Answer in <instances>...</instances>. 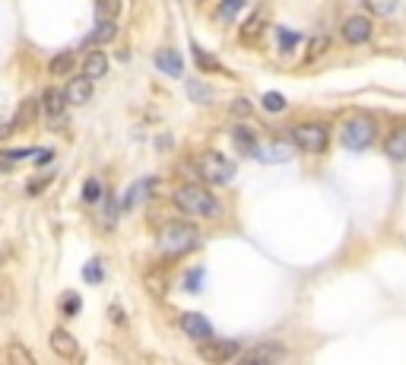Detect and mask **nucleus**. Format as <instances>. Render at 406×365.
Returning a JSON list of instances; mask_svg holds the SVG:
<instances>
[{"mask_svg": "<svg viewBox=\"0 0 406 365\" xmlns=\"http://www.w3.org/2000/svg\"><path fill=\"white\" fill-rule=\"evenodd\" d=\"M194 248H200L197 225L181 223V219H172V223L162 225V232H159V251L166 258H184Z\"/></svg>", "mask_w": 406, "mask_h": 365, "instance_id": "obj_1", "label": "nucleus"}, {"mask_svg": "<svg viewBox=\"0 0 406 365\" xmlns=\"http://www.w3.org/2000/svg\"><path fill=\"white\" fill-rule=\"evenodd\" d=\"M174 203L181 213H191V216H203V219H216L223 216V203L213 197V194L203 188V184H181L174 191Z\"/></svg>", "mask_w": 406, "mask_h": 365, "instance_id": "obj_2", "label": "nucleus"}, {"mask_svg": "<svg viewBox=\"0 0 406 365\" xmlns=\"http://www.w3.org/2000/svg\"><path fill=\"white\" fill-rule=\"evenodd\" d=\"M292 146H299L302 153H324L327 150V143H330V131L317 121H305V124H295L292 127Z\"/></svg>", "mask_w": 406, "mask_h": 365, "instance_id": "obj_3", "label": "nucleus"}, {"mask_svg": "<svg viewBox=\"0 0 406 365\" xmlns=\"http://www.w3.org/2000/svg\"><path fill=\"white\" fill-rule=\"evenodd\" d=\"M340 140H343L346 150H356V153L359 150H368L372 140H374V121H372V118H365V115L346 121V127H343V133H340Z\"/></svg>", "mask_w": 406, "mask_h": 365, "instance_id": "obj_4", "label": "nucleus"}, {"mask_svg": "<svg viewBox=\"0 0 406 365\" xmlns=\"http://www.w3.org/2000/svg\"><path fill=\"white\" fill-rule=\"evenodd\" d=\"M200 175H203V181H210V184H225L235 178V162H229L223 153H203V159H200Z\"/></svg>", "mask_w": 406, "mask_h": 365, "instance_id": "obj_5", "label": "nucleus"}, {"mask_svg": "<svg viewBox=\"0 0 406 365\" xmlns=\"http://www.w3.org/2000/svg\"><path fill=\"white\" fill-rule=\"evenodd\" d=\"M197 353H200V359L203 362H213V365H223V362H232V359H238L241 356V346L235 340H200V346H197Z\"/></svg>", "mask_w": 406, "mask_h": 365, "instance_id": "obj_6", "label": "nucleus"}, {"mask_svg": "<svg viewBox=\"0 0 406 365\" xmlns=\"http://www.w3.org/2000/svg\"><path fill=\"white\" fill-rule=\"evenodd\" d=\"M67 105H70V102H67L64 89H54V86H48V89H45V96H42V111H45V118H48V121L60 124V121H64Z\"/></svg>", "mask_w": 406, "mask_h": 365, "instance_id": "obj_7", "label": "nucleus"}, {"mask_svg": "<svg viewBox=\"0 0 406 365\" xmlns=\"http://www.w3.org/2000/svg\"><path fill=\"white\" fill-rule=\"evenodd\" d=\"M286 356V349L280 343H260V346L248 349V353H241V362L248 365H270V362H280Z\"/></svg>", "mask_w": 406, "mask_h": 365, "instance_id": "obj_8", "label": "nucleus"}, {"mask_svg": "<svg viewBox=\"0 0 406 365\" xmlns=\"http://www.w3.org/2000/svg\"><path fill=\"white\" fill-rule=\"evenodd\" d=\"M372 38V23L368 16H349L343 23V42L346 45H365Z\"/></svg>", "mask_w": 406, "mask_h": 365, "instance_id": "obj_9", "label": "nucleus"}, {"mask_svg": "<svg viewBox=\"0 0 406 365\" xmlns=\"http://www.w3.org/2000/svg\"><path fill=\"white\" fill-rule=\"evenodd\" d=\"M181 331L191 337V340H210L213 337V327H210V321L200 311H188V315H181Z\"/></svg>", "mask_w": 406, "mask_h": 365, "instance_id": "obj_10", "label": "nucleus"}, {"mask_svg": "<svg viewBox=\"0 0 406 365\" xmlns=\"http://www.w3.org/2000/svg\"><path fill=\"white\" fill-rule=\"evenodd\" d=\"M64 96H67L70 105H86V102L92 99V80L86 74L83 76H74V80L64 86Z\"/></svg>", "mask_w": 406, "mask_h": 365, "instance_id": "obj_11", "label": "nucleus"}, {"mask_svg": "<svg viewBox=\"0 0 406 365\" xmlns=\"http://www.w3.org/2000/svg\"><path fill=\"white\" fill-rule=\"evenodd\" d=\"M384 153H387L394 162H406V124L403 127H394L384 140Z\"/></svg>", "mask_w": 406, "mask_h": 365, "instance_id": "obj_12", "label": "nucleus"}, {"mask_svg": "<svg viewBox=\"0 0 406 365\" xmlns=\"http://www.w3.org/2000/svg\"><path fill=\"white\" fill-rule=\"evenodd\" d=\"M51 349H54L58 356H64V359H74L76 356L74 333H67L64 327H54V331H51Z\"/></svg>", "mask_w": 406, "mask_h": 365, "instance_id": "obj_13", "label": "nucleus"}, {"mask_svg": "<svg viewBox=\"0 0 406 365\" xmlns=\"http://www.w3.org/2000/svg\"><path fill=\"white\" fill-rule=\"evenodd\" d=\"M83 74L89 76V80H102V76L108 74V58L102 51H89L83 58Z\"/></svg>", "mask_w": 406, "mask_h": 365, "instance_id": "obj_14", "label": "nucleus"}, {"mask_svg": "<svg viewBox=\"0 0 406 365\" xmlns=\"http://www.w3.org/2000/svg\"><path fill=\"white\" fill-rule=\"evenodd\" d=\"M156 67L162 70V74H168V76H178L184 70V64H181V54L178 51H168V48H162L156 54Z\"/></svg>", "mask_w": 406, "mask_h": 365, "instance_id": "obj_15", "label": "nucleus"}, {"mask_svg": "<svg viewBox=\"0 0 406 365\" xmlns=\"http://www.w3.org/2000/svg\"><path fill=\"white\" fill-rule=\"evenodd\" d=\"M254 156L264 159V162H286L292 156V146L289 143H270V146H257Z\"/></svg>", "mask_w": 406, "mask_h": 365, "instance_id": "obj_16", "label": "nucleus"}, {"mask_svg": "<svg viewBox=\"0 0 406 365\" xmlns=\"http://www.w3.org/2000/svg\"><path fill=\"white\" fill-rule=\"evenodd\" d=\"M74 67H76V54H74V51H60L58 58L51 60L48 70H51V76H67Z\"/></svg>", "mask_w": 406, "mask_h": 365, "instance_id": "obj_17", "label": "nucleus"}, {"mask_svg": "<svg viewBox=\"0 0 406 365\" xmlns=\"http://www.w3.org/2000/svg\"><path fill=\"white\" fill-rule=\"evenodd\" d=\"M232 140H235V146H238L245 156H254V153H257V137L251 131H245V127H235Z\"/></svg>", "mask_w": 406, "mask_h": 365, "instance_id": "obj_18", "label": "nucleus"}, {"mask_svg": "<svg viewBox=\"0 0 406 365\" xmlns=\"http://www.w3.org/2000/svg\"><path fill=\"white\" fill-rule=\"evenodd\" d=\"M115 35H117V25L115 19H99V25L92 29V42H115Z\"/></svg>", "mask_w": 406, "mask_h": 365, "instance_id": "obj_19", "label": "nucleus"}, {"mask_svg": "<svg viewBox=\"0 0 406 365\" xmlns=\"http://www.w3.org/2000/svg\"><path fill=\"white\" fill-rule=\"evenodd\" d=\"M7 359H10V362H16V365H32L35 362V356L23 346V343H10V346H7Z\"/></svg>", "mask_w": 406, "mask_h": 365, "instance_id": "obj_20", "label": "nucleus"}, {"mask_svg": "<svg viewBox=\"0 0 406 365\" xmlns=\"http://www.w3.org/2000/svg\"><path fill=\"white\" fill-rule=\"evenodd\" d=\"M365 10L374 13V16H390L394 10H397V0H362Z\"/></svg>", "mask_w": 406, "mask_h": 365, "instance_id": "obj_21", "label": "nucleus"}, {"mask_svg": "<svg viewBox=\"0 0 406 365\" xmlns=\"http://www.w3.org/2000/svg\"><path fill=\"white\" fill-rule=\"evenodd\" d=\"M80 308H83V299H80L76 292H67L64 299H60V315L64 318H76L80 315Z\"/></svg>", "mask_w": 406, "mask_h": 365, "instance_id": "obj_22", "label": "nucleus"}, {"mask_svg": "<svg viewBox=\"0 0 406 365\" xmlns=\"http://www.w3.org/2000/svg\"><path fill=\"white\" fill-rule=\"evenodd\" d=\"M121 13V0H95V16L99 19H115Z\"/></svg>", "mask_w": 406, "mask_h": 365, "instance_id": "obj_23", "label": "nucleus"}, {"mask_svg": "<svg viewBox=\"0 0 406 365\" xmlns=\"http://www.w3.org/2000/svg\"><path fill=\"white\" fill-rule=\"evenodd\" d=\"M264 32V16H260V13H254V16L248 19V23L241 25V38H245V42H251V38H257V35Z\"/></svg>", "mask_w": 406, "mask_h": 365, "instance_id": "obj_24", "label": "nucleus"}, {"mask_svg": "<svg viewBox=\"0 0 406 365\" xmlns=\"http://www.w3.org/2000/svg\"><path fill=\"white\" fill-rule=\"evenodd\" d=\"M35 111H38V102H35V99L23 102V105H19V115H16V124H32Z\"/></svg>", "mask_w": 406, "mask_h": 365, "instance_id": "obj_25", "label": "nucleus"}, {"mask_svg": "<svg viewBox=\"0 0 406 365\" xmlns=\"http://www.w3.org/2000/svg\"><path fill=\"white\" fill-rule=\"evenodd\" d=\"M264 108L270 111V115H280V111H286V99H282L280 92H267V96H264Z\"/></svg>", "mask_w": 406, "mask_h": 365, "instance_id": "obj_26", "label": "nucleus"}, {"mask_svg": "<svg viewBox=\"0 0 406 365\" xmlns=\"http://www.w3.org/2000/svg\"><path fill=\"white\" fill-rule=\"evenodd\" d=\"M194 58H197L200 70H219V64H216L213 54H207V51L200 48V45H194Z\"/></svg>", "mask_w": 406, "mask_h": 365, "instance_id": "obj_27", "label": "nucleus"}, {"mask_svg": "<svg viewBox=\"0 0 406 365\" xmlns=\"http://www.w3.org/2000/svg\"><path fill=\"white\" fill-rule=\"evenodd\" d=\"M83 276H86V283H102L105 270H102L99 261H89V264H86V270H83Z\"/></svg>", "mask_w": 406, "mask_h": 365, "instance_id": "obj_28", "label": "nucleus"}, {"mask_svg": "<svg viewBox=\"0 0 406 365\" xmlns=\"http://www.w3.org/2000/svg\"><path fill=\"white\" fill-rule=\"evenodd\" d=\"M83 197H86V203H95V200L102 197V184L95 181V178H89V181H86V188H83Z\"/></svg>", "mask_w": 406, "mask_h": 365, "instance_id": "obj_29", "label": "nucleus"}, {"mask_svg": "<svg viewBox=\"0 0 406 365\" xmlns=\"http://www.w3.org/2000/svg\"><path fill=\"white\" fill-rule=\"evenodd\" d=\"M327 48V38L324 35H317V38H311V45H308V54H305V60H315L321 51Z\"/></svg>", "mask_w": 406, "mask_h": 365, "instance_id": "obj_30", "label": "nucleus"}, {"mask_svg": "<svg viewBox=\"0 0 406 365\" xmlns=\"http://www.w3.org/2000/svg\"><path fill=\"white\" fill-rule=\"evenodd\" d=\"M295 42H299V35L289 32V29H280V48H282V51L295 48Z\"/></svg>", "mask_w": 406, "mask_h": 365, "instance_id": "obj_31", "label": "nucleus"}, {"mask_svg": "<svg viewBox=\"0 0 406 365\" xmlns=\"http://www.w3.org/2000/svg\"><path fill=\"white\" fill-rule=\"evenodd\" d=\"M115 216H117L115 200H111V194H105V225H115Z\"/></svg>", "mask_w": 406, "mask_h": 365, "instance_id": "obj_32", "label": "nucleus"}, {"mask_svg": "<svg viewBox=\"0 0 406 365\" xmlns=\"http://www.w3.org/2000/svg\"><path fill=\"white\" fill-rule=\"evenodd\" d=\"M200 280H203V270H191V274H188V280H184L188 292H197L200 289Z\"/></svg>", "mask_w": 406, "mask_h": 365, "instance_id": "obj_33", "label": "nucleus"}, {"mask_svg": "<svg viewBox=\"0 0 406 365\" xmlns=\"http://www.w3.org/2000/svg\"><path fill=\"white\" fill-rule=\"evenodd\" d=\"M238 7H241V0H223V13H219V16H223V19H232L235 13H238Z\"/></svg>", "mask_w": 406, "mask_h": 365, "instance_id": "obj_34", "label": "nucleus"}, {"mask_svg": "<svg viewBox=\"0 0 406 365\" xmlns=\"http://www.w3.org/2000/svg\"><path fill=\"white\" fill-rule=\"evenodd\" d=\"M51 178H54V172H51V175H45V178H35V181L29 184V194H42V191H45V184H48Z\"/></svg>", "mask_w": 406, "mask_h": 365, "instance_id": "obj_35", "label": "nucleus"}, {"mask_svg": "<svg viewBox=\"0 0 406 365\" xmlns=\"http://www.w3.org/2000/svg\"><path fill=\"white\" fill-rule=\"evenodd\" d=\"M191 96H194L197 102H210V99H213V92H210V89H200V83H191Z\"/></svg>", "mask_w": 406, "mask_h": 365, "instance_id": "obj_36", "label": "nucleus"}, {"mask_svg": "<svg viewBox=\"0 0 406 365\" xmlns=\"http://www.w3.org/2000/svg\"><path fill=\"white\" fill-rule=\"evenodd\" d=\"M232 111L238 118H245V115H251V102H245V99H238V102H232Z\"/></svg>", "mask_w": 406, "mask_h": 365, "instance_id": "obj_37", "label": "nucleus"}, {"mask_svg": "<svg viewBox=\"0 0 406 365\" xmlns=\"http://www.w3.org/2000/svg\"><path fill=\"white\" fill-rule=\"evenodd\" d=\"M13 127H16V124H0V140H3V137H7V133L13 131Z\"/></svg>", "mask_w": 406, "mask_h": 365, "instance_id": "obj_38", "label": "nucleus"}]
</instances>
